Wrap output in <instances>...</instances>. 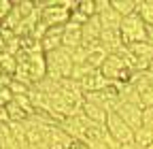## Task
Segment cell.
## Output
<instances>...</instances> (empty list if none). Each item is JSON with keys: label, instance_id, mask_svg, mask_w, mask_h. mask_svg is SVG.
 Segmentation results:
<instances>
[{"label": "cell", "instance_id": "obj_10", "mask_svg": "<svg viewBox=\"0 0 153 149\" xmlns=\"http://www.w3.org/2000/svg\"><path fill=\"white\" fill-rule=\"evenodd\" d=\"M83 47H85V51H87V64L94 66L96 70H100L102 64L106 62V58H108L111 53H108L100 43H89V45H83Z\"/></svg>", "mask_w": 153, "mask_h": 149}, {"label": "cell", "instance_id": "obj_8", "mask_svg": "<svg viewBox=\"0 0 153 149\" xmlns=\"http://www.w3.org/2000/svg\"><path fill=\"white\" fill-rule=\"evenodd\" d=\"M62 39H64V26H53V28H47L43 41H41V47L45 53H51L55 49H62Z\"/></svg>", "mask_w": 153, "mask_h": 149}, {"label": "cell", "instance_id": "obj_33", "mask_svg": "<svg viewBox=\"0 0 153 149\" xmlns=\"http://www.w3.org/2000/svg\"><path fill=\"white\" fill-rule=\"evenodd\" d=\"M151 68H153V62H151Z\"/></svg>", "mask_w": 153, "mask_h": 149}, {"label": "cell", "instance_id": "obj_11", "mask_svg": "<svg viewBox=\"0 0 153 149\" xmlns=\"http://www.w3.org/2000/svg\"><path fill=\"white\" fill-rule=\"evenodd\" d=\"M100 45L108 51V53H117L123 47V39L119 30H102L100 34Z\"/></svg>", "mask_w": 153, "mask_h": 149}, {"label": "cell", "instance_id": "obj_12", "mask_svg": "<svg viewBox=\"0 0 153 149\" xmlns=\"http://www.w3.org/2000/svg\"><path fill=\"white\" fill-rule=\"evenodd\" d=\"M83 32V45H89V43H100V34H102V24L98 17H91V19L81 28Z\"/></svg>", "mask_w": 153, "mask_h": 149}, {"label": "cell", "instance_id": "obj_16", "mask_svg": "<svg viewBox=\"0 0 153 149\" xmlns=\"http://www.w3.org/2000/svg\"><path fill=\"white\" fill-rule=\"evenodd\" d=\"M136 13L145 22V26H153V0H138L136 2Z\"/></svg>", "mask_w": 153, "mask_h": 149}, {"label": "cell", "instance_id": "obj_7", "mask_svg": "<svg viewBox=\"0 0 153 149\" xmlns=\"http://www.w3.org/2000/svg\"><path fill=\"white\" fill-rule=\"evenodd\" d=\"M83 45V32H81V26L76 24H66L64 26V39H62V49H66L68 53H72L74 49H79Z\"/></svg>", "mask_w": 153, "mask_h": 149}, {"label": "cell", "instance_id": "obj_30", "mask_svg": "<svg viewBox=\"0 0 153 149\" xmlns=\"http://www.w3.org/2000/svg\"><path fill=\"white\" fill-rule=\"evenodd\" d=\"M147 43L153 45V26H147Z\"/></svg>", "mask_w": 153, "mask_h": 149}, {"label": "cell", "instance_id": "obj_4", "mask_svg": "<svg viewBox=\"0 0 153 149\" xmlns=\"http://www.w3.org/2000/svg\"><path fill=\"white\" fill-rule=\"evenodd\" d=\"M106 130H108V134L117 141V143H121V145H128V143H134V130L115 113H108V117H106Z\"/></svg>", "mask_w": 153, "mask_h": 149}, {"label": "cell", "instance_id": "obj_18", "mask_svg": "<svg viewBox=\"0 0 153 149\" xmlns=\"http://www.w3.org/2000/svg\"><path fill=\"white\" fill-rule=\"evenodd\" d=\"M134 143H136L140 149H147L153 145V130L149 128H138L136 132H134Z\"/></svg>", "mask_w": 153, "mask_h": 149}, {"label": "cell", "instance_id": "obj_2", "mask_svg": "<svg viewBox=\"0 0 153 149\" xmlns=\"http://www.w3.org/2000/svg\"><path fill=\"white\" fill-rule=\"evenodd\" d=\"M121 39H123V45H134V43H143L147 41V26L145 22L138 17V13H134L130 17H123L121 19Z\"/></svg>", "mask_w": 153, "mask_h": 149}, {"label": "cell", "instance_id": "obj_14", "mask_svg": "<svg viewBox=\"0 0 153 149\" xmlns=\"http://www.w3.org/2000/svg\"><path fill=\"white\" fill-rule=\"evenodd\" d=\"M100 19V24H102V30H119L121 28V19L123 17L115 11L113 7H108L106 11H102L100 15H96Z\"/></svg>", "mask_w": 153, "mask_h": 149}, {"label": "cell", "instance_id": "obj_19", "mask_svg": "<svg viewBox=\"0 0 153 149\" xmlns=\"http://www.w3.org/2000/svg\"><path fill=\"white\" fill-rule=\"evenodd\" d=\"M0 68H2V72L4 74H15V70H17V60H15V55H11V53H7V51H0Z\"/></svg>", "mask_w": 153, "mask_h": 149}, {"label": "cell", "instance_id": "obj_6", "mask_svg": "<svg viewBox=\"0 0 153 149\" xmlns=\"http://www.w3.org/2000/svg\"><path fill=\"white\" fill-rule=\"evenodd\" d=\"M60 128L72 139V141H83L85 139V132H87V119L81 115H74V117H66L60 121Z\"/></svg>", "mask_w": 153, "mask_h": 149}, {"label": "cell", "instance_id": "obj_32", "mask_svg": "<svg viewBox=\"0 0 153 149\" xmlns=\"http://www.w3.org/2000/svg\"><path fill=\"white\" fill-rule=\"evenodd\" d=\"M149 81H151V87H153V68H149Z\"/></svg>", "mask_w": 153, "mask_h": 149}, {"label": "cell", "instance_id": "obj_13", "mask_svg": "<svg viewBox=\"0 0 153 149\" xmlns=\"http://www.w3.org/2000/svg\"><path fill=\"white\" fill-rule=\"evenodd\" d=\"M81 113L87 121L91 124H106V117H108V111H104L102 107L98 104H91V102H83L81 107Z\"/></svg>", "mask_w": 153, "mask_h": 149}, {"label": "cell", "instance_id": "obj_9", "mask_svg": "<svg viewBox=\"0 0 153 149\" xmlns=\"http://www.w3.org/2000/svg\"><path fill=\"white\" fill-rule=\"evenodd\" d=\"M111 85H113V83L104 77L100 70H94L91 74H87V77L81 81V87H83L85 94H91V92H102V89H106V87H111Z\"/></svg>", "mask_w": 153, "mask_h": 149}, {"label": "cell", "instance_id": "obj_17", "mask_svg": "<svg viewBox=\"0 0 153 149\" xmlns=\"http://www.w3.org/2000/svg\"><path fill=\"white\" fill-rule=\"evenodd\" d=\"M136 2L138 0H111V7L121 17H130V15L136 13Z\"/></svg>", "mask_w": 153, "mask_h": 149}, {"label": "cell", "instance_id": "obj_1", "mask_svg": "<svg viewBox=\"0 0 153 149\" xmlns=\"http://www.w3.org/2000/svg\"><path fill=\"white\" fill-rule=\"evenodd\" d=\"M47 58V77L53 81H62V79H70L72 74V58L66 49H55L51 53H45Z\"/></svg>", "mask_w": 153, "mask_h": 149}, {"label": "cell", "instance_id": "obj_22", "mask_svg": "<svg viewBox=\"0 0 153 149\" xmlns=\"http://www.w3.org/2000/svg\"><path fill=\"white\" fill-rule=\"evenodd\" d=\"M143 128L153 130V107H145L143 109Z\"/></svg>", "mask_w": 153, "mask_h": 149}, {"label": "cell", "instance_id": "obj_20", "mask_svg": "<svg viewBox=\"0 0 153 149\" xmlns=\"http://www.w3.org/2000/svg\"><path fill=\"white\" fill-rule=\"evenodd\" d=\"M96 68L94 66H89L87 62H83V64H74L72 66V74H70V79H74V81H83L87 74H91Z\"/></svg>", "mask_w": 153, "mask_h": 149}, {"label": "cell", "instance_id": "obj_28", "mask_svg": "<svg viewBox=\"0 0 153 149\" xmlns=\"http://www.w3.org/2000/svg\"><path fill=\"white\" fill-rule=\"evenodd\" d=\"M0 124H11L9 113H7V107H0Z\"/></svg>", "mask_w": 153, "mask_h": 149}, {"label": "cell", "instance_id": "obj_15", "mask_svg": "<svg viewBox=\"0 0 153 149\" xmlns=\"http://www.w3.org/2000/svg\"><path fill=\"white\" fill-rule=\"evenodd\" d=\"M128 49L136 55L138 60H143V62H153V45L151 43H147V41H143V43H134V45H128Z\"/></svg>", "mask_w": 153, "mask_h": 149}, {"label": "cell", "instance_id": "obj_26", "mask_svg": "<svg viewBox=\"0 0 153 149\" xmlns=\"http://www.w3.org/2000/svg\"><path fill=\"white\" fill-rule=\"evenodd\" d=\"M111 7V0H96V15H100L102 11H106Z\"/></svg>", "mask_w": 153, "mask_h": 149}, {"label": "cell", "instance_id": "obj_31", "mask_svg": "<svg viewBox=\"0 0 153 149\" xmlns=\"http://www.w3.org/2000/svg\"><path fill=\"white\" fill-rule=\"evenodd\" d=\"M119 149H140V147H138L136 143H128V145H121Z\"/></svg>", "mask_w": 153, "mask_h": 149}, {"label": "cell", "instance_id": "obj_23", "mask_svg": "<svg viewBox=\"0 0 153 149\" xmlns=\"http://www.w3.org/2000/svg\"><path fill=\"white\" fill-rule=\"evenodd\" d=\"M11 11H13V2H11V0H0V24L9 17Z\"/></svg>", "mask_w": 153, "mask_h": 149}, {"label": "cell", "instance_id": "obj_25", "mask_svg": "<svg viewBox=\"0 0 153 149\" xmlns=\"http://www.w3.org/2000/svg\"><path fill=\"white\" fill-rule=\"evenodd\" d=\"M140 102H143V109L145 107H153V89L145 92V94L140 96Z\"/></svg>", "mask_w": 153, "mask_h": 149}, {"label": "cell", "instance_id": "obj_21", "mask_svg": "<svg viewBox=\"0 0 153 149\" xmlns=\"http://www.w3.org/2000/svg\"><path fill=\"white\" fill-rule=\"evenodd\" d=\"M76 9H79L83 15H87V17H96V0H79V2H76Z\"/></svg>", "mask_w": 153, "mask_h": 149}, {"label": "cell", "instance_id": "obj_5", "mask_svg": "<svg viewBox=\"0 0 153 149\" xmlns=\"http://www.w3.org/2000/svg\"><path fill=\"white\" fill-rule=\"evenodd\" d=\"M115 113H117L134 132H136L138 128H143V107L138 104H130V102H119L117 109H115Z\"/></svg>", "mask_w": 153, "mask_h": 149}, {"label": "cell", "instance_id": "obj_24", "mask_svg": "<svg viewBox=\"0 0 153 149\" xmlns=\"http://www.w3.org/2000/svg\"><path fill=\"white\" fill-rule=\"evenodd\" d=\"M13 94H11V89L9 87H4V89H0V107H7L9 102H13Z\"/></svg>", "mask_w": 153, "mask_h": 149}, {"label": "cell", "instance_id": "obj_3", "mask_svg": "<svg viewBox=\"0 0 153 149\" xmlns=\"http://www.w3.org/2000/svg\"><path fill=\"white\" fill-rule=\"evenodd\" d=\"M100 72L111 83H130V79H132V70L126 66V62L119 58V55H115V53H111L106 58V62L102 64Z\"/></svg>", "mask_w": 153, "mask_h": 149}, {"label": "cell", "instance_id": "obj_27", "mask_svg": "<svg viewBox=\"0 0 153 149\" xmlns=\"http://www.w3.org/2000/svg\"><path fill=\"white\" fill-rule=\"evenodd\" d=\"M89 149H108V145L104 141H91V143H85Z\"/></svg>", "mask_w": 153, "mask_h": 149}, {"label": "cell", "instance_id": "obj_29", "mask_svg": "<svg viewBox=\"0 0 153 149\" xmlns=\"http://www.w3.org/2000/svg\"><path fill=\"white\" fill-rule=\"evenodd\" d=\"M70 149H89V147H87V145H85V143H81V141H74V143H72V147H70Z\"/></svg>", "mask_w": 153, "mask_h": 149}]
</instances>
